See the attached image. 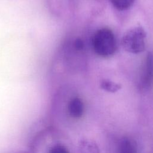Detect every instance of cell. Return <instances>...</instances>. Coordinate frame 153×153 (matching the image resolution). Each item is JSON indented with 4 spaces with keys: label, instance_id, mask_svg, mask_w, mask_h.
Listing matches in <instances>:
<instances>
[{
    "label": "cell",
    "instance_id": "6da1fadb",
    "mask_svg": "<svg viewBox=\"0 0 153 153\" xmlns=\"http://www.w3.org/2000/svg\"><path fill=\"white\" fill-rule=\"evenodd\" d=\"M94 51L99 56L107 57L112 55L117 48V41L113 32L108 28L97 30L92 38Z\"/></svg>",
    "mask_w": 153,
    "mask_h": 153
},
{
    "label": "cell",
    "instance_id": "7a4b0ae2",
    "mask_svg": "<svg viewBox=\"0 0 153 153\" xmlns=\"http://www.w3.org/2000/svg\"><path fill=\"white\" fill-rule=\"evenodd\" d=\"M124 49L131 53L137 54L145 50L146 47V32L139 26L127 31L121 39Z\"/></svg>",
    "mask_w": 153,
    "mask_h": 153
},
{
    "label": "cell",
    "instance_id": "3957f363",
    "mask_svg": "<svg viewBox=\"0 0 153 153\" xmlns=\"http://www.w3.org/2000/svg\"><path fill=\"white\" fill-rule=\"evenodd\" d=\"M153 85V56L148 54L144 66L143 72L140 79V86L142 88L148 89Z\"/></svg>",
    "mask_w": 153,
    "mask_h": 153
},
{
    "label": "cell",
    "instance_id": "277c9868",
    "mask_svg": "<svg viewBox=\"0 0 153 153\" xmlns=\"http://www.w3.org/2000/svg\"><path fill=\"white\" fill-rule=\"evenodd\" d=\"M84 104L81 99L75 97L70 100L68 104L69 115L74 119L81 118L84 113Z\"/></svg>",
    "mask_w": 153,
    "mask_h": 153
},
{
    "label": "cell",
    "instance_id": "5b68a950",
    "mask_svg": "<svg viewBox=\"0 0 153 153\" xmlns=\"http://www.w3.org/2000/svg\"><path fill=\"white\" fill-rule=\"evenodd\" d=\"M77 153H100V150L94 140L90 139H82L78 143Z\"/></svg>",
    "mask_w": 153,
    "mask_h": 153
},
{
    "label": "cell",
    "instance_id": "8992f818",
    "mask_svg": "<svg viewBox=\"0 0 153 153\" xmlns=\"http://www.w3.org/2000/svg\"><path fill=\"white\" fill-rule=\"evenodd\" d=\"M136 145L133 140L128 137H124L120 142L118 153H136Z\"/></svg>",
    "mask_w": 153,
    "mask_h": 153
},
{
    "label": "cell",
    "instance_id": "52a82bcc",
    "mask_svg": "<svg viewBox=\"0 0 153 153\" xmlns=\"http://www.w3.org/2000/svg\"><path fill=\"white\" fill-rule=\"evenodd\" d=\"M114 7L118 10L123 11L128 9L134 0H110Z\"/></svg>",
    "mask_w": 153,
    "mask_h": 153
},
{
    "label": "cell",
    "instance_id": "ba28073f",
    "mask_svg": "<svg viewBox=\"0 0 153 153\" xmlns=\"http://www.w3.org/2000/svg\"><path fill=\"white\" fill-rule=\"evenodd\" d=\"M101 87L106 91L115 93L121 88V85L114 82L105 80L101 83Z\"/></svg>",
    "mask_w": 153,
    "mask_h": 153
},
{
    "label": "cell",
    "instance_id": "9c48e42d",
    "mask_svg": "<svg viewBox=\"0 0 153 153\" xmlns=\"http://www.w3.org/2000/svg\"><path fill=\"white\" fill-rule=\"evenodd\" d=\"M48 153H71L68 149L63 145L57 144L52 146Z\"/></svg>",
    "mask_w": 153,
    "mask_h": 153
},
{
    "label": "cell",
    "instance_id": "30bf717a",
    "mask_svg": "<svg viewBox=\"0 0 153 153\" xmlns=\"http://www.w3.org/2000/svg\"><path fill=\"white\" fill-rule=\"evenodd\" d=\"M75 46L77 50H81L84 47V44L81 40L78 39L75 42Z\"/></svg>",
    "mask_w": 153,
    "mask_h": 153
}]
</instances>
